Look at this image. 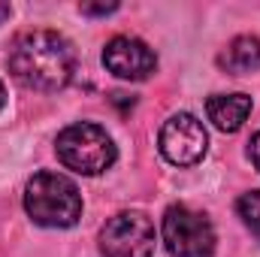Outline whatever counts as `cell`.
<instances>
[{
    "mask_svg": "<svg viewBox=\"0 0 260 257\" xmlns=\"http://www.w3.org/2000/svg\"><path fill=\"white\" fill-rule=\"evenodd\" d=\"M248 157H251L254 170L260 173V133H254V136H251V142H248Z\"/></svg>",
    "mask_w": 260,
    "mask_h": 257,
    "instance_id": "7c38bea8",
    "label": "cell"
},
{
    "mask_svg": "<svg viewBox=\"0 0 260 257\" xmlns=\"http://www.w3.org/2000/svg\"><path fill=\"white\" fill-rule=\"evenodd\" d=\"M103 257H151L154 251V224L145 212H118L100 230Z\"/></svg>",
    "mask_w": 260,
    "mask_h": 257,
    "instance_id": "5b68a950",
    "label": "cell"
},
{
    "mask_svg": "<svg viewBox=\"0 0 260 257\" xmlns=\"http://www.w3.org/2000/svg\"><path fill=\"white\" fill-rule=\"evenodd\" d=\"M79 9L82 15H109V12H118V3H82Z\"/></svg>",
    "mask_w": 260,
    "mask_h": 257,
    "instance_id": "8fae6325",
    "label": "cell"
},
{
    "mask_svg": "<svg viewBox=\"0 0 260 257\" xmlns=\"http://www.w3.org/2000/svg\"><path fill=\"white\" fill-rule=\"evenodd\" d=\"M218 64L233 76H248L260 70V40L257 37H236L218 58Z\"/></svg>",
    "mask_w": 260,
    "mask_h": 257,
    "instance_id": "9c48e42d",
    "label": "cell"
},
{
    "mask_svg": "<svg viewBox=\"0 0 260 257\" xmlns=\"http://www.w3.org/2000/svg\"><path fill=\"white\" fill-rule=\"evenodd\" d=\"M236 212H239V218H242V224L254 233L260 239V191H248L239 197V203H236Z\"/></svg>",
    "mask_w": 260,
    "mask_h": 257,
    "instance_id": "30bf717a",
    "label": "cell"
},
{
    "mask_svg": "<svg viewBox=\"0 0 260 257\" xmlns=\"http://www.w3.org/2000/svg\"><path fill=\"white\" fill-rule=\"evenodd\" d=\"M9 73L34 91H61L76 73V52L55 30H27L9 49Z\"/></svg>",
    "mask_w": 260,
    "mask_h": 257,
    "instance_id": "6da1fadb",
    "label": "cell"
},
{
    "mask_svg": "<svg viewBox=\"0 0 260 257\" xmlns=\"http://www.w3.org/2000/svg\"><path fill=\"white\" fill-rule=\"evenodd\" d=\"M209 121L224 133H236L251 115V97L248 94H212L206 100Z\"/></svg>",
    "mask_w": 260,
    "mask_h": 257,
    "instance_id": "ba28073f",
    "label": "cell"
},
{
    "mask_svg": "<svg viewBox=\"0 0 260 257\" xmlns=\"http://www.w3.org/2000/svg\"><path fill=\"white\" fill-rule=\"evenodd\" d=\"M164 245L173 257H212L215 251V227L212 221L194 212L191 206H170L164 212Z\"/></svg>",
    "mask_w": 260,
    "mask_h": 257,
    "instance_id": "277c9868",
    "label": "cell"
},
{
    "mask_svg": "<svg viewBox=\"0 0 260 257\" xmlns=\"http://www.w3.org/2000/svg\"><path fill=\"white\" fill-rule=\"evenodd\" d=\"M9 12H12V6H9V3H0V24L9 18Z\"/></svg>",
    "mask_w": 260,
    "mask_h": 257,
    "instance_id": "4fadbf2b",
    "label": "cell"
},
{
    "mask_svg": "<svg viewBox=\"0 0 260 257\" xmlns=\"http://www.w3.org/2000/svg\"><path fill=\"white\" fill-rule=\"evenodd\" d=\"M103 67L127 82H142L157 70V55L136 37H115L103 49Z\"/></svg>",
    "mask_w": 260,
    "mask_h": 257,
    "instance_id": "52a82bcc",
    "label": "cell"
},
{
    "mask_svg": "<svg viewBox=\"0 0 260 257\" xmlns=\"http://www.w3.org/2000/svg\"><path fill=\"white\" fill-rule=\"evenodd\" d=\"M24 209L34 224L67 230L82 218V194L61 173H37L24 188Z\"/></svg>",
    "mask_w": 260,
    "mask_h": 257,
    "instance_id": "7a4b0ae2",
    "label": "cell"
},
{
    "mask_svg": "<svg viewBox=\"0 0 260 257\" xmlns=\"http://www.w3.org/2000/svg\"><path fill=\"white\" fill-rule=\"evenodd\" d=\"M55 151L67 170H73L79 176H100L118 157L112 136L100 124H91V121H79V124L64 127L55 139Z\"/></svg>",
    "mask_w": 260,
    "mask_h": 257,
    "instance_id": "3957f363",
    "label": "cell"
},
{
    "mask_svg": "<svg viewBox=\"0 0 260 257\" xmlns=\"http://www.w3.org/2000/svg\"><path fill=\"white\" fill-rule=\"evenodd\" d=\"M160 154L173 164V167H194L206 157L209 148V133L203 127V121L191 112H179L173 115L157 136Z\"/></svg>",
    "mask_w": 260,
    "mask_h": 257,
    "instance_id": "8992f818",
    "label": "cell"
},
{
    "mask_svg": "<svg viewBox=\"0 0 260 257\" xmlns=\"http://www.w3.org/2000/svg\"><path fill=\"white\" fill-rule=\"evenodd\" d=\"M6 106V88H3V82H0V109Z\"/></svg>",
    "mask_w": 260,
    "mask_h": 257,
    "instance_id": "5bb4252c",
    "label": "cell"
}]
</instances>
